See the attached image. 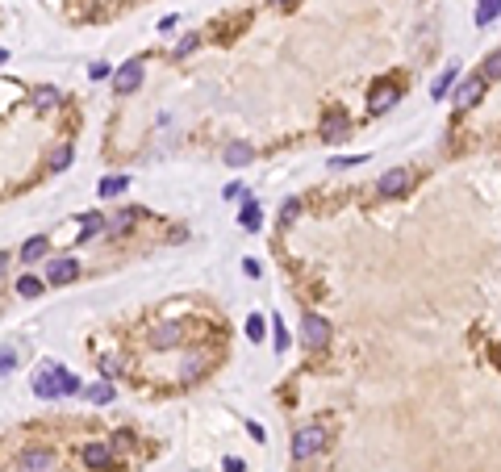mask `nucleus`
I'll return each instance as SVG.
<instances>
[{
	"instance_id": "f257e3e1",
	"label": "nucleus",
	"mask_w": 501,
	"mask_h": 472,
	"mask_svg": "<svg viewBox=\"0 0 501 472\" xmlns=\"http://www.w3.org/2000/svg\"><path fill=\"white\" fill-rule=\"evenodd\" d=\"M34 393L42 401H55V397H67V393H80V381L63 368V363H42L34 372Z\"/></svg>"
},
{
	"instance_id": "b1692460",
	"label": "nucleus",
	"mask_w": 501,
	"mask_h": 472,
	"mask_svg": "<svg viewBox=\"0 0 501 472\" xmlns=\"http://www.w3.org/2000/svg\"><path fill=\"white\" fill-rule=\"evenodd\" d=\"M134 222H138V214H134V209H126V214H117V218H113V226H109V230H113V234H130V230H134Z\"/></svg>"
},
{
	"instance_id": "0eeeda50",
	"label": "nucleus",
	"mask_w": 501,
	"mask_h": 472,
	"mask_svg": "<svg viewBox=\"0 0 501 472\" xmlns=\"http://www.w3.org/2000/svg\"><path fill=\"white\" fill-rule=\"evenodd\" d=\"M17 468L21 472H55V451H46V447H25L17 456Z\"/></svg>"
},
{
	"instance_id": "c9c22d12",
	"label": "nucleus",
	"mask_w": 501,
	"mask_h": 472,
	"mask_svg": "<svg viewBox=\"0 0 501 472\" xmlns=\"http://www.w3.org/2000/svg\"><path fill=\"white\" fill-rule=\"evenodd\" d=\"M222 468H226V472H242V460H234V456H226V460H222Z\"/></svg>"
},
{
	"instance_id": "a878e982",
	"label": "nucleus",
	"mask_w": 501,
	"mask_h": 472,
	"mask_svg": "<svg viewBox=\"0 0 501 472\" xmlns=\"http://www.w3.org/2000/svg\"><path fill=\"white\" fill-rule=\"evenodd\" d=\"M264 330H268L264 313H250V318H246V335H250V343H259V339H264Z\"/></svg>"
},
{
	"instance_id": "dca6fc26",
	"label": "nucleus",
	"mask_w": 501,
	"mask_h": 472,
	"mask_svg": "<svg viewBox=\"0 0 501 472\" xmlns=\"http://www.w3.org/2000/svg\"><path fill=\"white\" fill-rule=\"evenodd\" d=\"M105 226H109V222H105V214H96V209H92V214H84V218H80V238H96Z\"/></svg>"
},
{
	"instance_id": "c85d7f7f",
	"label": "nucleus",
	"mask_w": 501,
	"mask_h": 472,
	"mask_svg": "<svg viewBox=\"0 0 501 472\" xmlns=\"http://www.w3.org/2000/svg\"><path fill=\"white\" fill-rule=\"evenodd\" d=\"M13 368H17V351H13V347L5 343V351H0V372H5V377H9Z\"/></svg>"
},
{
	"instance_id": "ddd939ff",
	"label": "nucleus",
	"mask_w": 501,
	"mask_h": 472,
	"mask_svg": "<svg viewBox=\"0 0 501 472\" xmlns=\"http://www.w3.org/2000/svg\"><path fill=\"white\" fill-rule=\"evenodd\" d=\"M250 159H255L250 142H230V146H226V168H246Z\"/></svg>"
},
{
	"instance_id": "f03ea898",
	"label": "nucleus",
	"mask_w": 501,
	"mask_h": 472,
	"mask_svg": "<svg viewBox=\"0 0 501 472\" xmlns=\"http://www.w3.org/2000/svg\"><path fill=\"white\" fill-rule=\"evenodd\" d=\"M322 447H326V431H322L318 423L301 427V431L292 435V460H314Z\"/></svg>"
},
{
	"instance_id": "393cba45",
	"label": "nucleus",
	"mask_w": 501,
	"mask_h": 472,
	"mask_svg": "<svg viewBox=\"0 0 501 472\" xmlns=\"http://www.w3.org/2000/svg\"><path fill=\"white\" fill-rule=\"evenodd\" d=\"M42 289H46V284H42L38 276H17V293H21V297H38Z\"/></svg>"
},
{
	"instance_id": "7c9ffc66",
	"label": "nucleus",
	"mask_w": 501,
	"mask_h": 472,
	"mask_svg": "<svg viewBox=\"0 0 501 472\" xmlns=\"http://www.w3.org/2000/svg\"><path fill=\"white\" fill-rule=\"evenodd\" d=\"M296 214H301V205H296V201H288V205H280V226H288V222H296Z\"/></svg>"
},
{
	"instance_id": "7ed1b4c3",
	"label": "nucleus",
	"mask_w": 501,
	"mask_h": 472,
	"mask_svg": "<svg viewBox=\"0 0 501 472\" xmlns=\"http://www.w3.org/2000/svg\"><path fill=\"white\" fill-rule=\"evenodd\" d=\"M301 343L314 347V351L330 343V322L322 318V313H305V322H301Z\"/></svg>"
},
{
	"instance_id": "a211bd4d",
	"label": "nucleus",
	"mask_w": 501,
	"mask_h": 472,
	"mask_svg": "<svg viewBox=\"0 0 501 472\" xmlns=\"http://www.w3.org/2000/svg\"><path fill=\"white\" fill-rule=\"evenodd\" d=\"M456 80H460V63H451V67H447V71H443V76L434 80V88H430V96H434V100H443V96H447V88H451V84H456Z\"/></svg>"
},
{
	"instance_id": "bb28decb",
	"label": "nucleus",
	"mask_w": 501,
	"mask_h": 472,
	"mask_svg": "<svg viewBox=\"0 0 501 472\" xmlns=\"http://www.w3.org/2000/svg\"><path fill=\"white\" fill-rule=\"evenodd\" d=\"M50 168H55V172L71 168V146H55V150H50Z\"/></svg>"
},
{
	"instance_id": "4be33fe9",
	"label": "nucleus",
	"mask_w": 501,
	"mask_h": 472,
	"mask_svg": "<svg viewBox=\"0 0 501 472\" xmlns=\"http://www.w3.org/2000/svg\"><path fill=\"white\" fill-rule=\"evenodd\" d=\"M121 368H126V359H121V355H105V359H100V377H105V381L121 377Z\"/></svg>"
},
{
	"instance_id": "f3484780",
	"label": "nucleus",
	"mask_w": 501,
	"mask_h": 472,
	"mask_svg": "<svg viewBox=\"0 0 501 472\" xmlns=\"http://www.w3.org/2000/svg\"><path fill=\"white\" fill-rule=\"evenodd\" d=\"M50 251V238L46 234H38V238H30L25 247H21V264H34V259H42Z\"/></svg>"
},
{
	"instance_id": "cd10ccee",
	"label": "nucleus",
	"mask_w": 501,
	"mask_h": 472,
	"mask_svg": "<svg viewBox=\"0 0 501 472\" xmlns=\"http://www.w3.org/2000/svg\"><path fill=\"white\" fill-rule=\"evenodd\" d=\"M485 80H501V46L485 59Z\"/></svg>"
},
{
	"instance_id": "72a5a7b5",
	"label": "nucleus",
	"mask_w": 501,
	"mask_h": 472,
	"mask_svg": "<svg viewBox=\"0 0 501 472\" xmlns=\"http://www.w3.org/2000/svg\"><path fill=\"white\" fill-rule=\"evenodd\" d=\"M242 272H246L250 280H259V276H264V268H259V259H242Z\"/></svg>"
},
{
	"instance_id": "1a4fd4ad",
	"label": "nucleus",
	"mask_w": 501,
	"mask_h": 472,
	"mask_svg": "<svg viewBox=\"0 0 501 472\" xmlns=\"http://www.w3.org/2000/svg\"><path fill=\"white\" fill-rule=\"evenodd\" d=\"M180 343H184V326H176V322L150 330V347L155 351H167V347H180Z\"/></svg>"
},
{
	"instance_id": "412c9836",
	"label": "nucleus",
	"mask_w": 501,
	"mask_h": 472,
	"mask_svg": "<svg viewBox=\"0 0 501 472\" xmlns=\"http://www.w3.org/2000/svg\"><path fill=\"white\" fill-rule=\"evenodd\" d=\"M126 188H130L126 176H105V180H100V196H121Z\"/></svg>"
},
{
	"instance_id": "39448f33",
	"label": "nucleus",
	"mask_w": 501,
	"mask_h": 472,
	"mask_svg": "<svg viewBox=\"0 0 501 472\" xmlns=\"http://www.w3.org/2000/svg\"><path fill=\"white\" fill-rule=\"evenodd\" d=\"M410 184H414V172L410 168H388L376 188H380V196H401V192H410Z\"/></svg>"
},
{
	"instance_id": "e433bc0d",
	"label": "nucleus",
	"mask_w": 501,
	"mask_h": 472,
	"mask_svg": "<svg viewBox=\"0 0 501 472\" xmlns=\"http://www.w3.org/2000/svg\"><path fill=\"white\" fill-rule=\"evenodd\" d=\"M276 5H288V0H276Z\"/></svg>"
},
{
	"instance_id": "423d86ee",
	"label": "nucleus",
	"mask_w": 501,
	"mask_h": 472,
	"mask_svg": "<svg viewBox=\"0 0 501 472\" xmlns=\"http://www.w3.org/2000/svg\"><path fill=\"white\" fill-rule=\"evenodd\" d=\"M138 84H142V59L121 63L117 76H113V92H117V96H130V92H138Z\"/></svg>"
},
{
	"instance_id": "4468645a",
	"label": "nucleus",
	"mask_w": 501,
	"mask_h": 472,
	"mask_svg": "<svg viewBox=\"0 0 501 472\" xmlns=\"http://www.w3.org/2000/svg\"><path fill=\"white\" fill-rule=\"evenodd\" d=\"M238 222L250 230V234H255L259 226H264V214H259V201L255 196H246V205H242V214H238Z\"/></svg>"
},
{
	"instance_id": "c756f323",
	"label": "nucleus",
	"mask_w": 501,
	"mask_h": 472,
	"mask_svg": "<svg viewBox=\"0 0 501 472\" xmlns=\"http://www.w3.org/2000/svg\"><path fill=\"white\" fill-rule=\"evenodd\" d=\"M364 159H368V155H351V159H347V155H338V159H330V168L342 172V168H356V164H364Z\"/></svg>"
},
{
	"instance_id": "9b49d317",
	"label": "nucleus",
	"mask_w": 501,
	"mask_h": 472,
	"mask_svg": "<svg viewBox=\"0 0 501 472\" xmlns=\"http://www.w3.org/2000/svg\"><path fill=\"white\" fill-rule=\"evenodd\" d=\"M485 84H489L485 76H472V80L460 84V92H456V104H460V109H472V104L485 96Z\"/></svg>"
},
{
	"instance_id": "6ab92c4d",
	"label": "nucleus",
	"mask_w": 501,
	"mask_h": 472,
	"mask_svg": "<svg viewBox=\"0 0 501 472\" xmlns=\"http://www.w3.org/2000/svg\"><path fill=\"white\" fill-rule=\"evenodd\" d=\"M501 17V0H480L476 5V25H493Z\"/></svg>"
},
{
	"instance_id": "20e7f679",
	"label": "nucleus",
	"mask_w": 501,
	"mask_h": 472,
	"mask_svg": "<svg viewBox=\"0 0 501 472\" xmlns=\"http://www.w3.org/2000/svg\"><path fill=\"white\" fill-rule=\"evenodd\" d=\"M71 280H80V264H75V259L71 255H63V259H50V264H46V284H71Z\"/></svg>"
},
{
	"instance_id": "2eb2a0df",
	"label": "nucleus",
	"mask_w": 501,
	"mask_h": 472,
	"mask_svg": "<svg viewBox=\"0 0 501 472\" xmlns=\"http://www.w3.org/2000/svg\"><path fill=\"white\" fill-rule=\"evenodd\" d=\"M84 401H92V405H109V401H113V385H109V381L84 385Z\"/></svg>"
},
{
	"instance_id": "f704fd0d",
	"label": "nucleus",
	"mask_w": 501,
	"mask_h": 472,
	"mask_svg": "<svg viewBox=\"0 0 501 472\" xmlns=\"http://www.w3.org/2000/svg\"><path fill=\"white\" fill-rule=\"evenodd\" d=\"M92 80H109V63H92Z\"/></svg>"
},
{
	"instance_id": "9d476101",
	"label": "nucleus",
	"mask_w": 501,
	"mask_h": 472,
	"mask_svg": "<svg viewBox=\"0 0 501 472\" xmlns=\"http://www.w3.org/2000/svg\"><path fill=\"white\" fill-rule=\"evenodd\" d=\"M80 460H84V468H113V451L105 447V443H84V451H80Z\"/></svg>"
},
{
	"instance_id": "5701e85b",
	"label": "nucleus",
	"mask_w": 501,
	"mask_h": 472,
	"mask_svg": "<svg viewBox=\"0 0 501 472\" xmlns=\"http://www.w3.org/2000/svg\"><path fill=\"white\" fill-rule=\"evenodd\" d=\"M200 372H205V359H200V355H188V359H184V368H180V377H184V381L192 385V381H196Z\"/></svg>"
},
{
	"instance_id": "f8f14e48",
	"label": "nucleus",
	"mask_w": 501,
	"mask_h": 472,
	"mask_svg": "<svg viewBox=\"0 0 501 472\" xmlns=\"http://www.w3.org/2000/svg\"><path fill=\"white\" fill-rule=\"evenodd\" d=\"M318 134H322L326 142L347 138V117H342V113H326V117H322V126H318Z\"/></svg>"
},
{
	"instance_id": "aec40b11",
	"label": "nucleus",
	"mask_w": 501,
	"mask_h": 472,
	"mask_svg": "<svg viewBox=\"0 0 501 472\" xmlns=\"http://www.w3.org/2000/svg\"><path fill=\"white\" fill-rule=\"evenodd\" d=\"M59 104V88H34V109H55Z\"/></svg>"
},
{
	"instance_id": "2f4dec72",
	"label": "nucleus",
	"mask_w": 501,
	"mask_h": 472,
	"mask_svg": "<svg viewBox=\"0 0 501 472\" xmlns=\"http://www.w3.org/2000/svg\"><path fill=\"white\" fill-rule=\"evenodd\" d=\"M272 326H276V351L284 355V347H288V330H284V322H280V318H272Z\"/></svg>"
},
{
	"instance_id": "473e14b6",
	"label": "nucleus",
	"mask_w": 501,
	"mask_h": 472,
	"mask_svg": "<svg viewBox=\"0 0 501 472\" xmlns=\"http://www.w3.org/2000/svg\"><path fill=\"white\" fill-rule=\"evenodd\" d=\"M188 50H196V38H180V42L172 46V55H176V59H184Z\"/></svg>"
},
{
	"instance_id": "6e6552de",
	"label": "nucleus",
	"mask_w": 501,
	"mask_h": 472,
	"mask_svg": "<svg viewBox=\"0 0 501 472\" xmlns=\"http://www.w3.org/2000/svg\"><path fill=\"white\" fill-rule=\"evenodd\" d=\"M397 100H401V88H397V84H376L372 96H368V109H372V113H388Z\"/></svg>"
}]
</instances>
